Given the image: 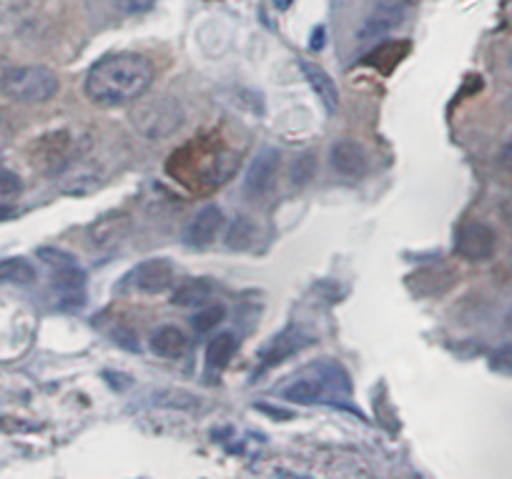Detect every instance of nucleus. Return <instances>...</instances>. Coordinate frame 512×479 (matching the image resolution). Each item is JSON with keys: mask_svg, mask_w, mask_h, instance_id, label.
Wrapping results in <instances>:
<instances>
[{"mask_svg": "<svg viewBox=\"0 0 512 479\" xmlns=\"http://www.w3.org/2000/svg\"><path fill=\"white\" fill-rule=\"evenodd\" d=\"M277 171H279V151H274V148H264L262 153H256V158L251 161L244 179L246 196H251V199H262V196H267L269 191L274 189Z\"/></svg>", "mask_w": 512, "mask_h": 479, "instance_id": "39448f33", "label": "nucleus"}, {"mask_svg": "<svg viewBox=\"0 0 512 479\" xmlns=\"http://www.w3.org/2000/svg\"><path fill=\"white\" fill-rule=\"evenodd\" d=\"M284 397H287L289 402L314 404L324 397V382H319V379H299L292 387H287Z\"/></svg>", "mask_w": 512, "mask_h": 479, "instance_id": "dca6fc26", "label": "nucleus"}, {"mask_svg": "<svg viewBox=\"0 0 512 479\" xmlns=\"http://www.w3.org/2000/svg\"><path fill=\"white\" fill-rule=\"evenodd\" d=\"M312 171H314V156L312 153H304L299 161H294V169H292L294 184H307Z\"/></svg>", "mask_w": 512, "mask_h": 479, "instance_id": "4be33fe9", "label": "nucleus"}, {"mask_svg": "<svg viewBox=\"0 0 512 479\" xmlns=\"http://www.w3.org/2000/svg\"><path fill=\"white\" fill-rule=\"evenodd\" d=\"M507 324H510V327H512V309H510V316H507Z\"/></svg>", "mask_w": 512, "mask_h": 479, "instance_id": "cd10ccee", "label": "nucleus"}, {"mask_svg": "<svg viewBox=\"0 0 512 479\" xmlns=\"http://www.w3.org/2000/svg\"><path fill=\"white\" fill-rule=\"evenodd\" d=\"M156 402H161L164 404V407H181L179 402H184L186 407H194L196 404V399L191 397V394H184V392H161V394H156Z\"/></svg>", "mask_w": 512, "mask_h": 479, "instance_id": "5701e85b", "label": "nucleus"}, {"mask_svg": "<svg viewBox=\"0 0 512 479\" xmlns=\"http://www.w3.org/2000/svg\"><path fill=\"white\" fill-rule=\"evenodd\" d=\"M128 281H131V289L141 291V294H164L166 289L174 286V269L169 261L151 259L136 266Z\"/></svg>", "mask_w": 512, "mask_h": 479, "instance_id": "0eeeda50", "label": "nucleus"}, {"mask_svg": "<svg viewBox=\"0 0 512 479\" xmlns=\"http://www.w3.org/2000/svg\"><path fill=\"white\" fill-rule=\"evenodd\" d=\"M36 281V269L28 264L26 259L16 256V259H3L0 261V284H18L26 286Z\"/></svg>", "mask_w": 512, "mask_h": 479, "instance_id": "2eb2a0df", "label": "nucleus"}, {"mask_svg": "<svg viewBox=\"0 0 512 479\" xmlns=\"http://www.w3.org/2000/svg\"><path fill=\"white\" fill-rule=\"evenodd\" d=\"M221 226H224V214L216 206H204L199 214L191 219V224L184 231V244L191 249H204L211 241L219 236Z\"/></svg>", "mask_w": 512, "mask_h": 479, "instance_id": "6e6552de", "label": "nucleus"}, {"mask_svg": "<svg viewBox=\"0 0 512 479\" xmlns=\"http://www.w3.org/2000/svg\"><path fill=\"white\" fill-rule=\"evenodd\" d=\"M21 189H23L21 176L13 174V171H8V169H0V199H6V196H16Z\"/></svg>", "mask_w": 512, "mask_h": 479, "instance_id": "412c9836", "label": "nucleus"}, {"mask_svg": "<svg viewBox=\"0 0 512 479\" xmlns=\"http://www.w3.org/2000/svg\"><path fill=\"white\" fill-rule=\"evenodd\" d=\"M156 0H118V6L126 13H146L154 8Z\"/></svg>", "mask_w": 512, "mask_h": 479, "instance_id": "b1692460", "label": "nucleus"}, {"mask_svg": "<svg viewBox=\"0 0 512 479\" xmlns=\"http://www.w3.org/2000/svg\"><path fill=\"white\" fill-rule=\"evenodd\" d=\"M58 76L46 66H13L3 91L16 103H46L58 93Z\"/></svg>", "mask_w": 512, "mask_h": 479, "instance_id": "f03ea898", "label": "nucleus"}, {"mask_svg": "<svg viewBox=\"0 0 512 479\" xmlns=\"http://www.w3.org/2000/svg\"><path fill=\"white\" fill-rule=\"evenodd\" d=\"M11 68H13V63L8 61V58L0 56V91H3V83H6V78H8V73H11Z\"/></svg>", "mask_w": 512, "mask_h": 479, "instance_id": "393cba45", "label": "nucleus"}, {"mask_svg": "<svg viewBox=\"0 0 512 479\" xmlns=\"http://www.w3.org/2000/svg\"><path fill=\"white\" fill-rule=\"evenodd\" d=\"M294 349H299V337H294V332H284L282 337L274 339L272 349L264 352V362H267V367H272V364L282 362L284 357H289Z\"/></svg>", "mask_w": 512, "mask_h": 479, "instance_id": "a211bd4d", "label": "nucleus"}, {"mask_svg": "<svg viewBox=\"0 0 512 479\" xmlns=\"http://www.w3.org/2000/svg\"><path fill=\"white\" fill-rule=\"evenodd\" d=\"M38 256H41L43 261H46L48 266H51V269H68V266H76L78 261L73 259L71 254H66V251H61V249H41L38 251Z\"/></svg>", "mask_w": 512, "mask_h": 479, "instance_id": "aec40b11", "label": "nucleus"}, {"mask_svg": "<svg viewBox=\"0 0 512 479\" xmlns=\"http://www.w3.org/2000/svg\"><path fill=\"white\" fill-rule=\"evenodd\" d=\"M329 164L337 174L349 176V179H357L367 171V153L359 146L357 141H337L329 148Z\"/></svg>", "mask_w": 512, "mask_h": 479, "instance_id": "1a4fd4ad", "label": "nucleus"}, {"mask_svg": "<svg viewBox=\"0 0 512 479\" xmlns=\"http://www.w3.org/2000/svg\"><path fill=\"white\" fill-rule=\"evenodd\" d=\"M407 16V3L405 0H377L372 8V13L364 21L359 36L367 38V41H374V38L384 36V33L395 31Z\"/></svg>", "mask_w": 512, "mask_h": 479, "instance_id": "423d86ee", "label": "nucleus"}, {"mask_svg": "<svg viewBox=\"0 0 512 479\" xmlns=\"http://www.w3.org/2000/svg\"><path fill=\"white\" fill-rule=\"evenodd\" d=\"M224 316H226L224 304L204 306V309L196 311V314L191 316V327H194L196 334H209L211 329H216V324L224 322Z\"/></svg>", "mask_w": 512, "mask_h": 479, "instance_id": "f3484780", "label": "nucleus"}, {"mask_svg": "<svg viewBox=\"0 0 512 479\" xmlns=\"http://www.w3.org/2000/svg\"><path fill=\"white\" fill-rule=\"evenodd\" d=\"M497 236L482 221H465L455 234V251L467 261H485L495 254Z\"/></svg>", "mask_w": 512, "mask_h": 479, "instance_id": "20e7f679", "label": "nucleus"}, {"mask_svg": "<svg viewBox=\"0 0 512 479\" xmlns=\"http://www.w3.org/2000/svg\"><path fill=\"white\" fill-rule=\"evenodd\" d=\"M299 68H302L304 78H307V83L312 86V91L317 93V98L322 101V106L327 108V113H337L339 91H337V83L332 81V76H329L322 66L309 61H299Z\"/></svg>", "mask_w": 512, "mask_h": 479, "instance_id": "9d476101", "label": "nucleus"}, {"mask_svg": "<svg viewBox=\"0 0 512 479\" xmlns=\"http://www.w3.org/2000/svg\"><path fill=\"white\" fill-rule=\"evenodd\" d=\"M251 236H254V224L246 219H239V221H234V226H231L229 239L226 241H229L231 249H241V246L251 244Z\"/></svg>", "mask_w": 512, "mask_h": 479, "instance_id": "6ab92c4d", "label": "nucleus"}, {"mask_svg": "<svg viewBox=\"0 0 512 479\" xmlns=\"http://www.w3.org/2000/svg\"><path fill=\"white\" fill-rule=\"evenodd\" d=\"M128 229H131V219H128V214H106L101 216L91 229H88V234H91L93 246L106 249V246L121 244V241L126 239Z\"/></svg>", "mask_w": 512, "mask_h": 479, "instance_id": "9b49d317", "label": "nucleus"}, {"mask_svg": "<svg viewBox=\"0 0 512 479\" xmlns=\"http://www.w3.org/2000/svg\"><path fill=\"white\" fill-rule=\"evenodd\" d=\"M181 123H184V108L179 106L176 98L169 96H159L149 103H141L134 113L136 131L144 133L146 138H154V141L179 131Z\"/></svg>", "mask_w": 512, "mask_h": 479, "instance_id": "7ed1b4c3", "label": "nucleus"}, {"mask_svg": "<svg viewBox=\"0 0 512 479\" xmlns=\"http://www.w3.org/2000/svg\"><path fill=\"white\" fill-rule=\"evenodd\" d=\"M151 83H154V66L149 58L139 53H113L93 63L83 91L98 106L116 108L144 98Z\"/></svg>", "mask_w": 512, "mask_h": 479, "instance_id": "f257e3e1", "label": "nucleus"}, {"mask_svg": "<svg viewBox=\"0 0 512 479\" xmlns=\"http://www.w3.org/2000/svg\"><path fill=\"white\" fill-rule=\"evenodd\" d=\"M13 216H16V209H13V206L0 204V224H3V221H8V219H13Z\"/></svg>", "mask_w": 512, "mask_h": 479, "instance_id": "a878e982", "label": "nucleus"}, {"mask_svg": "<svg viewBox=\"0 0 512 479\" xmlns=\"http://www.w3.org/2000/svg\"><path fill=\"white\" fill-rule=\"evenodd\" d=\"M234 352L236 339L231 337V334H219V337L209 344V349H206V367H209V372H224V369L229 367Z\"/></svg>", "mask_w": 512, "mask_h": 479, "instance_id": "4468645a", "label": "nucleus"}, {"mask_svg": "<svg viewBox=\"0 0 512 479\" xmlns=\"http://www.w3.org/2000/svg\"><path fill=\"white\" fill-rule=\"evenodd\" d=\"M186 347H189V342H186V334L179 327H161L151 337V352L161 359L184 357Z\"/></svg>", "mask_w": 512, "mask_h": 479, "instance_id": "f8f14e48", "label": "nucleus"}, {"mask_svg": "<svg viewBox=\"0 0 512 479\" xmlns=\"http://www.w3.org/2000/svg\"><path fill=\"white\" fill-rule=\"evenodd\" d=\"M292 3H294V0H274V6H277L279 11H287V8L292 6Z\"/></svg>", "mask_w": 512, "mask_h": 479, "instance_id": "bb28decb", "label": "nucleus"}, {"mask_svg": "<svg viewBox=\"0 0 512 479\" xmlns=\"http://www.w3.org/2000/svg\"><path fill=\"white\" fill-rule=\"evenodd\" d=\"M214 294L211 279H184L171 294V304L176 306H201Z\"/></svg>", "mask_w": 512, "mask_h": 479, "instance_id": "ddd939ff", "label": "nucleus"}]
</instances>
